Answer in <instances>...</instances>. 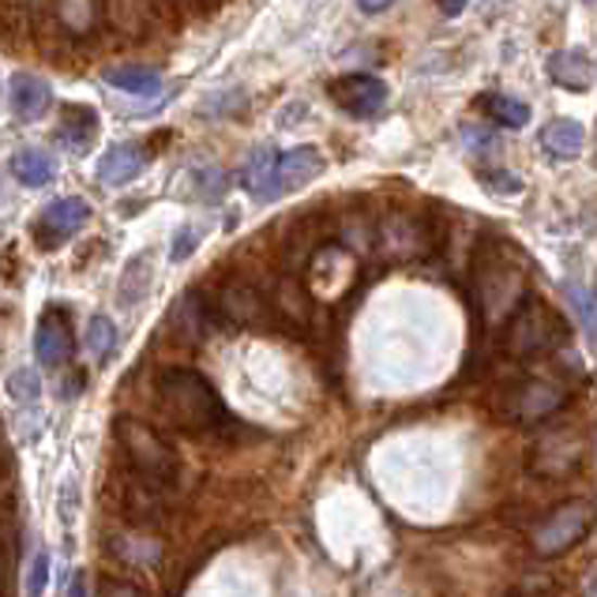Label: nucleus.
<instances>
[{"label":"nucleus","instance_id":"nucleus-1","mask_svg":"<svg viewBox=\"0 0 597 597\" xmlns=\"http://www.w3.org/2000/svg\"><path fill=\"white\" fill-rule=\"evenodd\" d=\"M158 403L169 421L181 432H192V436H211L223 424H230V414H226L223 398L215 395V388L200 372H188V368H166L162 372Z\"/></svg>","mask_w":597,"mask_h":597},{"label":"nucleus","instance_id":"nucleus-2","mask_svg":"<svg viewBox=\"0 0 597 597\" xmlns=\"http://www.w3.org/2000/svg\"><path fill=\"white\" fill-rule=\"evenodd\" d=\"M478 305L488 323H504L515 308L526 301V264H522L519 249L511 244H488L478 256Z\"/></svg>","mask_w":597,"mask_h":597},{"label":"nucleus","instance_id":"nucleus-3","mask_svg":"<svg viewBox=\"0 0 597 597\" xmlns=\"http://www.w3.org/2000/svg\"><path fill=\"white\" fill-rule=\"evenodd\" d=\"M563 334H568V327H563L560 316L549 305H542V301L526 297L504 320V350L515 361H530V357L552 354L563 342Z\"/></svg>","mask_w":597,"mask_h":597},{"label":"nucleus","instance_id":"nucleus-4","mask_svg":"<svg viewBox=\"0 0 597 597\" xmlns=\"http://www.w3.org/2000/svg\"><path fill=\"white\" fill-rule=\"evenodd\" d=\"M117 432H120V447H125L128 466H132L136 478H147V481H154V485H174L181 462H177L174 447H169L158 432L147 429V424H139V421H120Z\"/></svg>","mask_w":597,"mask_h":597},{"label":"nucleus","instance_id":"nucleus-5","mask_svg":"<svg viewBox=\"0 0 597 597\" xmlns=\"http://www.w3.org/2000/svg\"><path fill=\"white\" fill-rule=\"evenodd\" d=\"M590 519H594V507L586 500H568L560 507H552L545 519L534 522L530 530V545L542 560H552V556H563L568 549H575L579 542L586 537L590 530Z\"/></svg>","mask_w":597,"mask_h":597},{"label":"nucleus","instance_id":"nucleus-6","mask_svg":"<svg viewBox=\"0 0 597 597\" xmlns=\"http://www.w3.org/2000/svg\"><path fill=\"white\" fill-rule=\"evenodd\" d=\"M568 403V388L556 380H545V376H530V380H519L500 395V414L507 421H519V424H537V421H549L556 410H563Z\"/></svg>","mask_w":597,"mask_h":597},{"label":"nucleus","instance_id":"nucleus-7","mask_svg":"<svg viewBox=\"0 0 597 597\" xmlns=\"http://www.w3.org/2000/svg\"><path fill=\"white\" fill-rule=\"evenodd\" d=\"M327 94H331V102L339 105L342 113H350V117L357 120L376 117V113H383V105H388V84L376 76H365V72L339 76L327 87Z\"/></svg>","mask_w":597,"mask_h":597},{"label":"nucleus","instance_id":"nucleus-8","mask_svg":"<svg viewBox=\"0 0 597 597\" xmlns=\"http://www.w3.org/2000/svg\"><path fill=\"white\" fill-rule=\"evenodd\" d=\"M583 455V440L575 436V429H556L545 440H537L534 455H530V470L542 478H571Z\"/></svg>","mask_w":597,"mask_h":597},{"label":"nucleus","instance_id":"nucleus-9","mask_svg":"<svg viewBox=\"0 0 597 597\" xmlns=\"http://www.w3.org/2000/svg\"><path fill=\"white\" fill-rule=\"evenodd\" d=\"M87 218H91V207H87L84 200H76V195H64V200L49 203L35 226L38 244H42V249H53V244L68 241V237H76L84 230Z\"/></svg>","mask_w":597,"mask_h":597},{"label":"nucleus","instance_id":"nucleus-10","mask_svg":"<svg viewBox=\"0 0 597 597\" xmlns=\"http://www.w3.org/2000/svg\"><path fill=\"white\" fill-rule=\"evenodd\" d=\"M120 507H125V519L132 526H162V519H166V485H154V481L132 473Z\"/></svg>","mask_w":597,"mask_h":597},{"label":"nucleus","instance_id":"nucleus-11","mask_svg":"<svg viewBox=\"0 0 597 597\" xmlns=\"http://www.w3.org/2000/svg\"><path fill=\"white\" fill-rule=\"evenodd\" d=\"M376 241H380V249L395 259H414V256H421V252H429L424 223L421 218H410V215H391L388 223L380 226Z\"/></svg>","mask_w":597,"mask_h":597},{"label":"nucleus","instance_id":"nucleus-12","mask_svg":"<svg viewBox=\"0 0 597 597\" xmlns=\"http://www.w3.org/2000/svg\"><path fill=\"white\" fill-rule=\"evenodd\" d=\"M323 154L316 147H293V151L278 154L275 162V185H278V195L285 192H297V188L313 185L316 177L323 174Z\"/></svg>","mask_w":597,"mask_h":597},{"label":"nucleus","instance_id":"nucleus-13","mask_svg":"<svg viewBox=\"0 0 597 597\" xmlns=\"http://www.w3.org/2000/svg\"><path fill=\"white\" fill-rule=\"evenodd\" d=\"M72 350H76V339H72L68 316H61V313L49 308L42 320H38V331H35L38 361H42L46 368H61L72 357Z\"/></svg>","mask_w":597,"mask_h":597},{"label":"nucleus","instance_id":"nucleus-14","mask_svg":"<svg viewBox=\"0 0 597 597\" xmlns=\"http://www.w3.org/2000/svg\"><path fill=\"white\" fill-rule=\"evenodd\" d=\"M218 308H223L226 320L241 323V327H259L267 320V301L259 297V290L244 278H233V282L223 285L218 293Z\"/></svg>","mask_w":597,"mask_h":597},{"label":"nucleus","instance_id":"nucleus-15","mask_svg":"<svg viewBox=\"0 0 597 597\" xmlns=\"http://www.w3.org/2000/svg\"><path fill=\"white\" fill-rule=\"evenodd\" d=\"M147 166H151V158H147L143 143H117L98 158V177H102V185L120 188L132 185Z\"/></svg>","mask_w":597,"mask_h":597},{"label":"nucleus","instance_id":"nucleus-16","mask_svg":"<svg viewBox=\"0 0 597 597\" xmlns=\"http://www.w3.org/2000/svg\"><path fill=\"white\" fill-rule=\"evenodd\" d=\"M8 105L20 120H42L53 105V91H49L46 79L30 76V72H20L12 76V87H8Z\"/></svg>","mask_w":597,"mask_h":597},{"label":"nucleus","instance_id":"nucleus-17","mask_svg":"<svg viewBox=\"0 0 597 597\" xmlns=\"http://www.w3.org/2000/svg\"><path fill=\"white\" fill-rule=\"evenodd\" d=\"M545 72L563 91H590L594 87V61L583 49H556L545 61Z\"/></svg>","mask_w":597,"mask_h":597},{"label":"nucleus","instance_id":"nucleus-18","mask_svg":"<svg viewBox=\"0 0 597 597\" xmlns=\"http://www.w3.org/2000/svg\"><path fill=\"white\" fill-rule=\"evenodd\" d=\"M98 136V113L91 105H64L61 110V132H56V143L72 154H84L87 147L94 143Z\"/></svg>","mask_w":597,"mask_h":597},{"label":"nucleus","instance_id":"nucleus-19","mask_svg":"<svg viewBox=\"0 0 597 597\" xmlns=\"http://www.w3.org/2000/svg\"><path fill=\"white\" fill-rule=\"evenodd\" d=\"M275 162H278V151H275V147H256V151H252L249 158H244L241 181H244V188H249L252 200H259V203L278 200Z\"/></svg>","mask_w":597,"mask_h":597},{"label":"nucleus","instance_id":"nucleus-20","mask_svg":"<svg viewBox=\"0 0 597 597\" xmlns=\"http://www.w3.org/2000/svg\"><path fill=\"white\" fill-rule=\"evenodd\" d=\"M583 143H586V128L579 125V120L560 117V120H549V125L542 128V147L560 162L575 158V154L583 151Z\"/></svg>","mask_w":597,"mask_h":597},{"label":"nucleus","instance_id":"nucleus-21","mask_svg":"<svg viewBox=\"0 0 597 597\" xmlns=\"http://www.w3.org/2000/svg\"><path fill=\"white\" fill-rule=\"evenodd\" d=\"M53 8H56L61 27L76 38L91 35L98 27V20H102V0H53Z\"/></svg>","mask_w":597,"mask_h":597},{"label":"nucleus","instance_id":"nucleus-22","mask_svg":"<svg viewBox=\"0 0 597 597\" xmlns=\"http://www.w3.org/2000/svg\"><path fill=\"white\" fill-rule=\"evenodd\" d=\"M481 113L496 120L500 128H526L530 125V105L511 94H481Z\"/></svg>","mask_w":597,"mask_h":597},{"label":"nucleus","instance_id":"nucleus-23","mask_svg":"<svg viewBox=\"0 0 597 597\" xmlns=\"http://www.w3.org/2000/svg\"><path fill=\"white\" fill-rule=\"evenodd\" d=\"M12 174L20 185L27 188H42L53 181V158H46L42 151H30V147H23V151L12 154Z\"/></svg>","mask_w":597,"mask_h":597},{"label":"nucleus","instance_id":"nucleus-24","mask_svg":"<svg viewBox=\"0 0 597 597\" xmlns=\"http://www.w3.org/2000/svg\"><path fill=\"white\" fill-rule=\"evenodd\" d=\"M105 84L117 87V91L151 94L162 87V76L154 68H143V64H120V68H105Z\"/></svg>","mask_w":597,"mask_h":597},{"label":"nucleus","instance_id":"nucleus-25","mask_svg":"<svg viewBox=\"0 0 597 597\" xmlns=\"http://www.w3.org/2000/svg\"><path fill=\"white\" fill-rule=\"evenodd\" d=\"M174 327L177 334L188 342H200V334L207 331V308H203L200 293H185L174 305Z\"/></svg>","mask_w":597,"mask_h":597},{"label":"nucleus","instance_id":"nucleus-26","mask_svg":"<svg viewBox=\"0 0 597 597\" xmlns=\"http://www.w3.org/2000/svg\"><path fill=\"white\" fill-rule=\"evenodd\" d=\"M113 346H117V327H113L105 316H94L91 323H87V350L94 354V361H110Z\"/></svg>","mask_w":597,"mask_h":597},{"label":"nucleus","instance_id":"nucleus-27","mask_svg":"<svg viewBox=\"0 0 597 597\" xmlns=\"http://www.w3.org/2000/svg\"><path fill=\"white\" fill-rule=\"evenodd\" d=\"M110 549L117 556H125V560H132V563H158V552H162L154 537H132V534L110 542Z\"/></svg>","mask_w":597,"mask_h":597},{"label":"nucleus","instance_id":"nucleus-28","mask_svg":"<svg viewBox=\"0 0 597 597\" xmlns=\"http://www.w3.org/2000/svg\"><path fill=\"white\" fill-rule=\"evenodd\" d=\"M563 293H568L571 308H575V320L583 323L586 339H594V293L586 290L583 282H568L563 285Z\"/></svg>","mask_w":597,"mask_h":597},{"label":"nucleus","instance_id":"nucleus-29","mask_svg":"<svg viewBox=\"0 0 597 597\" xmlns=\"http://www.w3.org/2000/svg\"><path fill=\"white\" fill-rule=\"evenodd\" d=\"M147 256H139V259H132L128 264V271H125V278H120V301L125 305H136V301H143V293H147Z\"/></svg>","mask_w":597,"mask_h":597},{"label":"nucleus","instance_id":"nucleus-30","mask_svg":"<svg viewBox=\"0 0 597 597\" xmlns=\"http://www.w3.org/2000/svg\"><path fill=\"white\" fill-rule=\"evenodd\" d=\"M195 195L200 200H218L226 192V174L223 169H195Z\"/></svg>","mask_w":597,"mask_h":597},{"label":"nucleus","instance_id":"nucleus-31","mask_svg":"<svg viewBox=\"0 0 597 597\" xmlns=\"http://www.w3.org/2000/svg\"><path fill=\"white\" fill-rule=\"evenodd\" d=\"M49 583V556L38 552L35 563H30V575H27V597H42Z\"/></svg>","mask_w":597,"mask_h":597},{"label":"nucleus","instance_id":"nucleus-32","mask_svg":"<svg viewBox=\"0 0 597 597\" xmlns=\"http://www.w3.org/2000/svg\"><path fill=\"white\" fill-rule=\"evenodd\" d=\"M481 181L493 188V192H500V195L522 192V181H519V177H511V174H493V169H488V174H481Z\"/></svg>","mask_w":597,"mask_h":597},{"label":"nucleus","instance_id":"nucleus-33","mask_svg":"<svg viewBox=\"0 0 597 597\" xmlns=\"http://www.w3.org/2000/svg\"><path fill=\"white\" fill-rule=\"evenodd\" d=\"M98 597H147V594L132 583H120V579H102L98 583Z\"/></svg>","mask_w":597,"mask_h":597},{"label":"nucleus","instance_id":"nucleus-34","mask_svg":"<svg viewBox=\"0 0 597 597\" xmlns=\"http://www.w3.org/2000/svg\"><path fill=\"white\" fill-rule=\"evenodd\" d=\"M8 388H12V395H20L23 403H35V398H38V380L30 372H15Z\"/></svg>","mask_w":597,"mask_h":597},{"label":"nucleus","instance_id":"nucleus-35","mask_svg":"<svg viewBox=\"0 0 597 597\" xmlns=\"http://www.w3.org/2000/svg\"><path fill=\"white\" fill-rule=\"evenodd\" d=\"M195 241H200V233H195V230H181L174 237V259H177V264H181L185 256H192Z\"/></svg>","mask_w":597,"mask_h":597},{"label":"nucleus","instance_id":"nucleus-36","mask_svg":"<svg viewBox=\"0 0 597 597\" xmlns=\"http://www.w3.org/2000/svg\"><path fill=\"white\" fill-rule=\"evenodd\" d=\"M436 4H440V12H444V15H459L462 8L470 4V0H436Z\"/></svg>","mask_w":597,"mask_h":597},{"label":"nucleus","instance_id":"nucleus-37","mask_svg":"<svg viewBox=\"0 0 597 597\" xmlns=\"http://www.w3.org/2000/svg\"><path fill=\"white\" fill-rule=\"evenodd\" d=\"M357 4H361V12H383V8H391L395 4V0H357Z\"/></svg>","mask_w":597,"mask_h":597},{"label":"nucleus","instance_id":"nucleus-38","mask_svg":"<svg viewBox=\"0 0 597 597\" xmlns=\"http://www.w3.org/2000/svg\"><path fill=\"white\" fill-rule=\"evenodd\" d=\"M68 597H87V575H84V571L72 579V594Z\"/></svg>","mask_w":597,"mask_h":597},{"label":"nucleus","instance_id":"nucleus-39","mask_svg":"<svg viewBox=\"0 0 597 597\" xmlns=\"http://www.w3.org/2000/svg\"><path fill=\"white\" fill-rule=\"evenodd\" d=\"M0 586H4V579H0ZM0 597H4V590H0Z\"/></svg>","mask_w":597,"mask_h":597},{"label":"nucleus","instance_id":"nucleus-40","mask_svg":"<svg viewBox=\"0 0 597 597\" xmlns=\"http://www.w3.org/2000/svg\"><path fill=\"white\" fill-rule=\"evenodd\" d=\"M537 597H552V594H537Z\"/></svg>","mask_w":597,"mask_h":597},{"label":"nucleus","instance_id":"nucleus-41","mask_svg":"<svg viewBox=\"0 0 597 597\" xmlns=\"http://www.w3.org/2000/svg\"><path fill=\"white\" fill-rule=\"evenodd\" d=\"M590 4H594V0H590Z\"/></svg>","mask_w":597,"mask_h":597}]
</instances>
